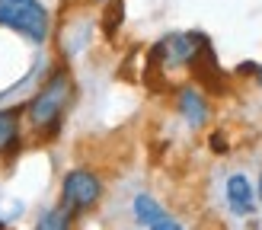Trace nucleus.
<instances>
[{"mask_svg": "<svg viewBox=\"0 0 262 230\" xmlns=\"http://www.w3.org/2000/svg\"><path fill=\"white\" fill-rule=\"evenodd\" d=\"M211 150H214V153H227V137L221 134V131L211 134Z\"/></svg>", "mask_w": 262, "mask_h": 230, "instance_id": "ddd939ff", "label": "nucleus"}, {"mask_svg": "<svg viewBox=\"0 0 262 230\" xmlns=\"http://www.w3.org/2000/svg\"><path fill=\"white\" fill-rule=\"evenodd\" d=\"M256 74H259V83H262V67H259V71H256Z\"/></svg>", "mask_w": 262, "mask_h": 230, "instance_id": "2eb2a0df", "label": "nucleus"}, {"mask_svg": "<svg viewBox=\"0 0 262 230\" xmlns=\"http://www.w3.org/2000/svg\"><path fill=\"white\" fill-rule=\"evenodd\" d=\"M106 19H102V32H106V38H115V32H119V26L125 19V0H106Z\"/></svg>", "mask_w": 262, "mask_h": 230, "instance_id": "9b49d317", "label": "nucleus"}, {"mask_svg": "<svg viewBox=\"0 0 262 230\" xmlns=\"http://www.w3.org/2000/svg\"><path fill=\"white\" fill-rule=\"evenodd\" d=\"M189 67L195 74V80H199L208 93H214V96H224L227 93L224 74H221V67H217V58H214V48H211V42H208V35H202L195 55L189 58Z\"/></svg>", "mask_w": 262, "mask_h": 230, "instance_id": "39448f33", "label": "nucleus"}, {"mask_svg": "<svg viewBox=\"0 0 262 230\" xmlns=\"http://www.w3.org/2000/svg\"><path fill=\"white\" fill-rule=\"evenodd\" d=\"M202 42V32H173V35H163L160 42L150 48V58L147 64L150 67H182V64H189V58L195 55V48Z\"/></svg>", "mask_w": 262, "mask_h": 230, "instance_id": "20e7f679", "label": "nucleus"}, {"mask_svg": "<svg viewBox=\"0 0 262 230\" xmlns=\"http://www.w3.org/2000/svg\"><path fill=\"white\" fill-rule=\"evenodd\" d=\"M19 115L23 109H0V153L19 144Z\"/></svg>", "mask_w": 262, "mask_h": 230, "instance_id": "6e6552de", "label": "nucleus"}, {"mask_svg": "<svg viewBox=\"0 0 262 230\" xmlns=\"http://www.w3.org/2000/svg\"><path fill=\"white\" fill-rule=\"evenodd\" d=\"M227 204H230V211L240 214V217L253 214L256 201H253V186H250V179H246V176L233 173V176L227 179Z\"/></svg>", "mask_w": 262, "mask_h": 230, "instance_id": "0eeeda50", "label": "nucleus"}, {"mask_svg": "<svg viewBox=\"0 0 262 230\" xmlns=\"http://www.w3.org/2000/svg\"><path fill=\"white\" fill-rule=\"evenodd\" d=\"M102 198V182L96 173L90 170H71L61 182V204L68 208L71 214H80L90 211L93 204H99Z\"/></svg>", "mask_w": 262, "mask_h": 230, "instance_id": "7ed1b4c3", "label": "nucleus"}, {"mask_svg": "<svg viewBox=\"0 0 262 230\" xmlns=\"http://www.w3.org/2000/svg\"><path fill=\"white\" fill-rule=\"evenodd\" d=\"M0 230H4V227H0Z\"/></svg>", "mask_w": 262, "mask_h": 230, "instance_id": "dca6fc26", "label": "nucleus"}, {"mask_svg": "<svg viewBox=\"0 0 262 230\" xmlns=\"http://www.w3.org/2000/svg\"><path fill=\"white\" fill-rule=\"evenodd\" d=\"M71 211L64 208V204H58V208H48L42 217H38L35 230H71Z\"/></svg>", "mask_w": 262, "mask_h": 230, "instance_id": "1a4fd4ad", "label": "nucleus"}, {"mask_svg": "<svg viewBox=\"0 0 262 230\" xmlns=\"http://www.w3.org/2000/svg\"><path fill=\"white\" fill-rule=\"evenodd\" d=\"M147 230H182V224L176 221V217H169V214H160Z\"/></svg>", "mask_w": 262, "mask_h": 230, "instance_id": "f8f14e48", "label": "nucleus"}, {"mask_svg": "<svg viewBox=\"0 0 262 230\" xmlns=\"http://www.w3.org/2000/svg\"><path fill=\"white\" fill-rule=\"evenodd\" d=\"M0 26L23 35L26 42L42 45L48 38V10L38 0H0Z\"/></svg>", "mask_w": 262, "mask_h": 230, "instance_id": "f03ea898", "label": "nucleus"}, {"mask_svg": "<svg viewBox=\"0 0 262 230\" xmlns=\"http://www.w3.org/2000/svg\"><path fill=\"white\" fill-rule=\"evenodd\" d=\"M160 214H166L160 204H157L150 195H135V217H138V224H144V227H150Z\"/></svg>", "mask_w": 262, "mask_h": 230, "instance_id": "9d476101", "label": "nucleus"}, {"mask_svg": "<svg viewBox=\"0 0 262 230\" xmlns=\"http://www.w3.org/2000/svg\"><path fill=\"white\" fill-rule=\"evenodd\" d=\"M71 93H74V83H71V74L68 71H55L45 80V86L29 99L26 106V115L35 131H45V134H55L61 128V119H64V109L71 102Z\"/></svg>", "mask_w": 262, "mask_h": 230, "instance_id": "f257e3e1", "label": "nucleus"}, {"mask_svg": "<svg viewBox=\"0 0 262 230\" xmlns=\"http://www.w3.org/2000/svg\"><path fill=\"white\" fill-rule=\"evenodd\" d=\"M256 195H259V201H262V176H259V192H256Z\"/></svg>", "mask_w": 262, "mask_h": 230, "instance_id": "4468645a", "label": "nucleus"}, {"mask_svg": "<svg viewBox=\"0 0 262 230\" xmlns=\"http://www.w3.org/2000/svg\"><path fill=\"white\" fill-rule=\"evenodd\" d=\"M176 106H179V115H182V119H186L192 128H202V125L208 122V102H205V96H202V89L182 86Z\"/></svg>", "mask_w": 262, "mask_h": 230, "instance_id": "423d86ee", "label": "nucleus"}]
</instances>
